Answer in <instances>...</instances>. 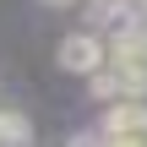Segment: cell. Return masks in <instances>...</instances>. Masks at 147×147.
<instances>
[{"mask_svg": "<svg viewBox=\"0 0 147 147\" xmlns=\"http://www.w3.org/2000/svg\"><path fill=\"white\" fill-rule=\"evenodd\" d=\"M60 65H65V71H82V76L93 82L98 71H109V38H98V33H71V38L60 44Z\"/></svg>", "mask_w": 147, "mask_h": 147, "instance_id": "6da1fadb", "label": "cell"}, {"mask_svg": "<svg viewBox=\"0 0 147 147\" xmlns=\"http://www.w3.org/2000/svg\"><path fill=\"white\" fill-rule=\"evenodd\" d=\"M44 5H55V11H60V5H76V0H44Z\"/></svg>", "mask_w": 147, "mask_h": 147, "instance_id": "7a4b0ae2", "label": "cell"}, {"mask_svg": "<svg viewBox=\"0 0 147 147\" xmlns=\"http://www.w3.org/2000/svg\"><path fill=\"white\" fill-rule=\"evenodd\" d=\"M0 147H16V142H11V136H5V125H0Z\"/></svg>", "mask_w": 147, "mask_h": 147, "instance_id": "3957f363", "label": "cell"}]
</instances>
